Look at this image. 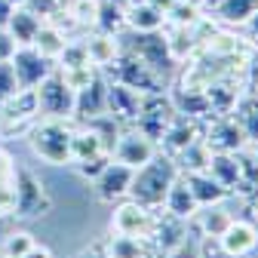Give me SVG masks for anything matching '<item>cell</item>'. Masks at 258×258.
Listing matches in <instances>:
<instances>
[{"label":"cell","mask_w":258,"mask_h":258,"mask_svg":"<svg viewBox=\"0 0 258 258\" xmlns=\"http://www.w3.org/2000/svg\"><path fill=\"white\" fill-rule=\"evenodd\" d=\"M175 175H178L175 160L169 154H163V151H157L145 166L136 169L133 184H129V200H136L139 206H145L151 212H160Z\"/></svg>","instance_id":"6da1fadb"},{"label":"cell","mask_w":258,"mask_h":258,"mask_svg":"<svg viewBox=\"0 0 258 258\" xmlns=\"http://www.w3.org/2000/svg\"><path fill=\"white\" fill-rule=\"evenodd\" d=\"M71 120H49L40 117L34 126L28 129V148L37 160L49 166H71Z\"/></svg>","instance_id":"7a4b0ae2"},{"label":"cell","mask_w":258,"mask_h":258,"mask_svg":"<svg viewBox=\"0 0 258 258\" xmlns=\"http://www.w3.org/2000/svg\"><path fill=\"white\" fill-rule=\"evenodd\" d=\"M102 74H105L108 80H117V83H123V86H129V89L142 92V95L169 89L163 74L154 71L151 64H145L136 52H129V49H120V55L108 64V68H102Z\"/></svg>","instance_id":"3957f363"},{"label":"cell","mask_w":258,"mask_h":258,"mask_svg":"<svg viewBox=\"0 0 258 258\" xmlns=\"http://www.w3.org/2000/svg\"><path fill=\"white\" fill-rule=\"evenodd\" d=\"M52 212V197L46 184L25 166H16V184H13V215L16 218H43Z\"/></svg>","instance_id":"277c9868"},{"label":"cell","mask_w":258,"mask_h":258,"mask_svg":"<svg viewBox=\"0 0 258 258\" xmlns=\"http://www.w3.org/2000/svg\"><path fill=\"white\" fill-rule=\"evenodd\" d=\"M37 92V108H40V117H49V120H71L74 123V99L77 92L68 86L58 71H52L46 80H40L34 86Z\"/></svg>","instance_id":"5b68a950"},{"label":"cell","mask_w":258,"mask_h":258,"mask_svg":"<svg viewBox=\"0 0 258 258\" xmlns=\"http://www.w3.org/2000/svg\"><path fill=\"white\" fill-rule=\"evenodd\" d=\"M178 117L172 99H169V89L163 92H151V95H142V108H139V117H136V129L142 136H148L151 142L160 145L163 133L169 129V123Z\"/></svg>","instance_id":"8992f818"},{"label":"cell","mask_w":258,"mask_h":258,"mask_svg":"<svg viewBox=\"0 0 258 258\" xmlns=\"http://www.w3.org/2000/svg\"><path fill=\"white\" fill-rule=\"evenodd\" d=\"M157 212L139 206L136 200H117L114 203V215H111V234H129V237H151L154 231Z\"/></svg>","instance_id":"52a82bcc"},{"label":"cell","mask_w":258,"mask_h":258,"mask_svg":"<svg viewBox=\"0 0 258 258\" xmlns=\"http://www.w3.org/2000/svg\"><path fill=\"white\" fill-rule=\"evenodd\" d=\"M10 61H13V71H16V80L22 89H34L40 80H46L55 71V61L40 55L34 46H16Z\"/></svg>","instance_id":"ba28073f"},{"label":"cell","mask_w":258,"mask_h":258,"mask_svg":"<svg viewBox=\"0 0 258 258\" xmlns=\"http://www.w3.org/2000/svg\"><path fill=\"white\" fill-rule=\"evenodd\" d=\"M203 142L209 145L212 154H237V151L249 148V142H246V136H243V129L237 126V120H234L231 114L206 120Z\"/></svg>","instance_id":"9c48e42d"},{"label":"cell","mask_w":258,"mask_h":258,"mask_svg":"<svg viewBox=\"0 0 258 258\" xmlns=\"http://www.w3.org/2000/svg\"><path fill=\"white\" fill-rule=\"evenodd\" d=\"M157 151H160L157 142H151L148 136H142L136 126H126L123 133H120V139H117V145H114V151H111V157L117 160V163L129 166V169H139V166L148 163Z\"/></svg>","instance_id":"30bf717a"},{"label":"cell","mask_w":258,"mask_h":258,"mask_svg":"<svg viewBox=\"0 0 258 258\" xmlns=\"http://www.w3.org/2000/svg\"><path fill=\"white\" fill-rule=\"evenodd\" d=\"M206 102L212 108V117H224V114H231L234 105L240 102V95L246 92V80H243V71H228V74H221L218 80H212L206 89Z\"/></svg>","instance_id":"8fae6325"},{"label":"cell","mask_w":258,"mask_h":258,"mask_svg":"<svg viewBox=\"0 0 258 258\" xmlns=\"http://www.w3.org/2000/svg\"><path fill=\"white\" fill-rule=\"evenodd\" d=\"M184 237H187V221H181V218L160 209L157 221H154V231L148 237V243L154 249V258H166L169 252H175L181 243H187Z\"/></svg>","instance_id":"7c38bea8"},{"label":"cell","mask_w":258,"mask_h":258,"mask_svg":"<svg viewBox=\"0 0 258 258\" xmlns=\"http://www.w3.org/2000/svg\"><path fill=\"white\" fill-rule=\"evenodd\" d=\"M133 175L136 169H129L123 163L111 157V163L92 178V187H95V197L102 203H117V200H126L129 197V184H133Z\"/></svg>","instance_id":"4fadbf2b"},{"label":"cell","mask_w":258,"mask_h":258,"mask_svg":"<svg viewBox=\"0 0 258 258\" xmlns=\"http://www.w3.org/2000/svg\"><path fill=\"white\" fill-rule=\"evenodd\" d=\"M203 129H206V120H197V117H184V114H178V117L169 123V129L163 133V139H160V145H157V148L175 160L184 148H190L197 139H203Z\"/></svg>","instance_id":"5bb4252c"},{"label":"cell","mask_w":258,"mask_h":258,"mask_svg":"<svg viewBox=\"0 0 258 258\" xmlns=\"http://www.w3.org/2000/svg\"><path fill=\"white\" fill-rule=\"evenodd\" d=\"M108 105V77L102 71H95V77L77 89V99H74V123H83V120H92L99 114H108L105 111Z\"/></svg>","instance_id":"9a60e30c"},{"label":"cell","mask_w":258,"mask_h":258,"mask_svg":"<svg viewBox=\"0 0 258 258\" xmlns=\"http://www.w3.org/2000/svg\"><path fill=\"white\" fill-rule=\"evenodd\" d=\"M139 108H142V92L129 89L117 80H108V105L105 111L126 129V126H136V117H139Z\"/></svg>","instance_id":"2e32d148"},{"label":"cell","mask_w":258,"mask_h":258,"mask_svg":"<svg viewBox=\"0 0 258 258\" xmlns=\"http://www.w3.org/2000/svg\"><path fill=\"white\" fill-rule=\"evenodd\" d=\"M224 249L231 252V258H252L258 252V224L246 215V218H234L221 234Z\"/></svg>","instance_id":"e0dca14e"},{"label":"cell","mask_w":258,"mask_h":258,"mask_svg":"<svg viewBox=\"0 0 258 258\" xmlns=\"http://www.w3.org/2000/svg\"><path fill=\"white\" fill-rule=\"evenodd\" d=\"M163 212H169V215H175L181 221H190L194 215L200 212V203H197V197H194V190H190V184H187V178L181 172L169 184V194L163 200Z\"/></svg>","instance_id":"ac0fdd59"},{"label":"cell","mask_w":258,"mask_h":258,"mask_svg":"<svg viewBox=\"0 0 258 258\" xmlns=\"http://www.w3.org/2000/svg\"><path fill=\"white\" fill-rule=\"evenodd\" d=\"M83 43H86V52H89V61L95 68H108V64L120 55V37L117 34H105V31H86L83 34Z\"/></svg>","instance_id":"d6986e66"},{"label":"cell","mask_w":258,"mask_h":258,"mask_svg":"<svg viewBox=\"0 0 258 258\" xmlns=\"http://www.w3.org/2000/svg\"><path fill=\"white\" fill-rule=\"evenodd\" d=\"M231 221H234V215L224 209V200H221L212 206H200V212L187 221V228H197L200 237H221Z\"/></svg>","instance_id":"ffe728a7"},{"label":"cell","mask_w":258,"mask_h":258,"mask_svg":"<svg viewBox=\"0 0 258 258\" xmlns=\"http://www.w3.org/2000/svg\"><path fill=\"white\" fill-rule=\"evenodd\" d=\"M206 172L228 190V197H237V190H240V157L237 154H212Z\"/></svg>","instance_id":"44dd1931"},{"label":"cell","mask_w":258,"mask_h":258,"mask_svg":"<svg viewBox=\"0 0 258 258\" xmlns=\"http://www.w3.org/2000/svg\"><path fill=\"white\" fill-rule=\"evenodd\" d=\"M231 117H234L237 126L243 129L249 148H258V92H243L240 102H237L234 111H231Z\"/></svg>","instance_id":"7402d4cb"},{"label":"cell","mask_w":258,"mask_h":258,"mask_svg":"<svg viewBox=\"0 0 258 258\" xmlns=\"http://www.w3.org/2000/svg\"><path fill=\"white\" fill-rule=\"evenodd\" d=\"M169 99L175 105L178 114L184 117H197V120H212V108L206 102V92L197 89H181V86H169Z\"/></svg>","instance_id":"603a6c76"},{"label":"cell","mask_w":258,"mask_h":258,"mask_svg":"<svg viewBox=\"0 0 258 258\" xmlns=\"http://www.w3.org/2000/svg\"><path fill=\"white\" fill-rule=\"evenodd\" d=\"M40 25L43 22L31 13L28 7H16L13 16H10V22H7V34L16 40V46H31L34 37H37V31H40Z\"/></svg>","instance_id":"cb8c5ba5"},{"label":"cell","mask_w":258,"mask_h":258,"mask_svg":"<svg viewBox=\"0 0 258 258\" xmlns=\"http://www.w3.org/2000/svg\"><path fill=\"white\" fill-rule=\"evenodd\" d=\"M99 154H108V148L99 139V133L89 129L86 123H77L71 129V163H77V160H89V157H99Z\"/></svg>","instance_id":"d4e9b609"},{"label":"cell","mask_w":258,"mask_h":258,"mask_svg":"<svg viewBox=\"0 0 258 258\" xmlns=\"http://www.w3.org/2000/svg\"><path fill=\"white\" fill-rule=\"evenodd\" d=\"M163 25H166V16L160 13L151 0H148V4H129L126 7V28L129 31L145 34V31H160Z\"/></svg>","instance_id":"484cf974"},{"label":"cell","mask_w":258,"mask_h":258,"mask_svg":"<svg viewBox=\"0 0 258 258\" xmlns=\"http://www.w3.org/2000/svg\"><path fill=\"white\" fill-rule=\"evenodd\" d=\"M108 258H154V249L145 237H129V234H111L105 237Z\"/></svg>","instance_id":"4316f807"},{"label":"cell","mask_w":258,"mask_h":258,"mask_svg":"<svg viewBox=\"0 0 258 258\" xmlns=\"http://www.w3.org/2000/svg\"><path fill=\"white\" fill-rule=\"evenodd\" d=\"M194 190V197H197L200 206H212V203H221V200H228V190H224L206 169L203 172H181Z\"/></svg>","instance_id":"83f0119b"},{"label":"cell","mask_w":258,"mask_h":258,"mask_svg":"<svg viewBox=\"0 0 258 258\" xmlns=\"http://www.w3.org/2000/svg\"><path fill=\"white\" fill-rule=\"evenodd\" d=\"M255 13H258V0H224L212 13V19L224 28H243Z\"/></svg>","instance_id":"f1b7e54d"},{"label":"cell","mask_w":258,"mask_h":258,"mask_svg":"<svg viewBox=\"0 0 258 258\" xmlns=\"http://www.w3.org/2000/svg\"><path fill=\"white\" fill-rule=\"evenodd\" d=\"M64 43H68V34H64V31L58 28V25H52V22H43L40 25V31H37V37H34V46L40 55H46V58H58V52L64 49Z\"/></svg>","instance_id":"f546056e"},{"label":"cell","mask_w":258,"mask_h":258,"mask_svg":"<svg viewBox=\"0 0 258 258\" xmlns=\"http://www.w3.org/2000/svg\"><path fill=\"white\" fill-rule=\"evenodd\" d=\"M209 160H212L209 145L203 139H197L190 148H184L175 157V166H178V172H203V169H209Z\"/></svg>","instance_id":"4dcf8cb0"},{"label":"cell","mask_w":258,"mask_h":258,"mask_svg":"<svg viewBox=\"0 0 258 258\" xmlns=\"http://www.w3.org/2000/svg\"><path fill=\"white\" fill-rule=\"evenodd\" d=\"M55 68H58V71H71V68H95V64L89 61V52H86L83 37H68L64 49H61L58 58H55Z\"/></svg>","instance_id":"1f68e13d"},{"label":"cell","mask_w":258,"mask_h":258,"mask_svg":"<svg viewBox=\"0 0 258 258\" xmlns=\"http://www.w3.org/2000/svg\"><path fill=\"white\" fill-rule=\"evenodd\" d=\"M34 246H37V240H34V234H31V231L13 228L4 240H0V258H22V255H28Z\"/></svg>","instance_id":"d6a6232c"},{"label":"cell","mask_w":258,"mask_h":258,"mask_svg":"<svg viewBox=\"0 0 258 258\" xmlns=\"http://www.w3.org/2000/svg\"><path fill=\"white\" fill-rule=\"evenodd\" d=\"M95 31H105V34H120V31H126V7L102 0L99 4V19H95Z\"/></svg>","instance_id":"836d02e7"},{"label":"cell","mask_w":258,"mask_h":258,"mask_svg":"<svg viewBox=\"0 0 258 258\" xmlns=\"http://www.w3.org/2000/svg\"><path fill=\"white\" fill-rule=\"evenodd\" d=\"M99 4L102 0H68V19L80 28V31H92L95 28V19H99Z\"/></svg>","instance_id":"e575fe53"},{"label":"cell","mask_w":258,"mask_h":258,"mask_svg":"<svg viewBox=\"0 0 258 258\" xmlns=\"http://www.w3.org/2000/svg\"><path fill=\"white\" fill-rule=\"evenodd\" d=\"M13 184H16V160L0 148V212H13Z\"/></svg>","instance_id":"d590c367"},{"label":"cell","mask_w":258,"mask_h":258,"mask_svg":"<svg viewBox=\"0 0 258 258\" xmlns=\"http://www.w3.org/2000/svg\"><path fill=\"white\" fill-rule=\"evenodd\" d=\"M203 16H206V13H203L197 4H187V0H172V7L166 10V25H184V28H190V25H197Z\"/></svg>","instance_id":"8d00e7d4"},{"label":"cell","mask_w":258,"mask_h":258,"mask_svg":"<svg viewBox=\"0 0 258 258\" xmlns=\"http://www.w3.org/2000/svg\"><path fill=\"white\" fill-rule=\"evenodd\" d=\"M25 7L34 13L40 22H52L64 13V7H68V0H25Z\"/></svg>","instance_id":"74e56055"},{"label":"cell","mask_w":258,"mask_h":258,"mask_svg":"<svg viewBox=\"0 0 258 258\" xmlns=\"http://www.w3.org/2000/svg\"><path fill=\"white\" fill-rule=\"evenodd\" d=\"M108 163H111V154H99V157H89V160H77V163H71V166L77 169V175H80V178L92 181V178L99 175Z\"/></svg>","instance_id":"f35d334b"},{"label":"cell","mask_w":258,"mask_h":258,"mask_svg":"<svg viewBox=\"0 0 258 258\" xmlns=\"http://www.w3.org/2000/svg\"><path fill=\"white\" fill-rule=\"evenodd\" d=\"M19 89H22V86H19V80H16L13 61H10V58H4V61H0V102L13 99V95H16Z\"/></svg>","instance_id":"ab89813d"},{"label":"cell","mask_w":258,"mask_h":258,"mask_svg":"<svg viewBox=\"0 0 258 258\" xmlns=\"http://www.w3.org/2000/svg\"><path fill=\"white\" fill-rule=\"evenodd\" d=\"M197 255H200V258H231V252L224 249L221 237H200V243H197Z\"/></svg>","instance_id":"60d3db41"},{"label":"cell","mask_w":258,"mask_h":258,"mask_svg":"<svg viewBox=\"0 0 258 258\" xmlns=\"http://www.w3.org/2000/svg\"><path fill=\"white\" fill-rule=\"evenodd\" d=\"M243 80H246V92H258V43H252V49L246 55Z\"/></svg>","instance_id":"b9f144b4"},{"label":"cell","mask_w":258,"mask_h":258,"mask_svg":"<svg viewBox=\"0 0 258 258\" xmlns=\"http://www.w3.org/2000/svg\"><path fill=\"white\" fill-rule=\"evenodd\" d=\"M74 258H108V243H105V240H95V243L83 246Z\"/></svg>","instance_id":"7bdbcfd3"},{"label":"cell","mask_w":258,"mask_h":258,"mask_svg":"<svg viewBox=\"0 0 258 258\" xmlns=\"http://www.w3.org/2000/svg\"><path fill=\"white\" fill-rule=\"evenodd\" d=\"M13 49H16V40L7 34V28H0V61L10 58V55H13Z\"/></svg>","instance_id":"ee69618b"},{"label":"cell","mask_w":258,"mask_h":258,"mask_svg":"<svg viewBox=\"0 0 258 258\" xmlns=\"http://www.w3.org/2000/svg\"><path fill=\"white\" fill-rule=\"evenodd\" d=\"M16 221H19V218H16L13 212H0V240H4V237L13 231V228H19Z\"/></svg>","instance_id":"f6af8a7d"},{"label":"cell","mask_w":258,"mask_h":258,"mask_svg":"<svg viewBox=\"0 0 258 258\" xmlns=\"http://www.w3.org/2000/svg\"><path fill=\"white\" fill-rule=\"evenodd\" d=\"M243 34H246L252 43H258V13H255V16H252V19L243 25Z\"/></svg>","instance_id":"bcb514c9"},{"label":"cell","mask_w":258,"mask_h":258,"mask_svg":"<svg viewBox=\"0 0 258 258\" xmlns=\"http://www.w3.org/2000/svg\"><path fill=\"white\" fill-rule=\"evenodd\" d=\"M166 258H200V255H197V249H190L187 243H181V246H178L175 252H169Z\"/></svg>","instance_id":"7dc6e473"},{"label":"cell","mask_w":258,"mask_h":258,"mask_svg":"<svg viewBox=\"0 0 258 258\" xmlns=\"http://www.w3.org/2000/svg\"><path fill=\"white\" fill-rule=\"evenodd\" d=\"M13 4H7V0H0V28H7V22H10V16H13Z\"/></svg>","instance_id":"c3c4849f"},{"label":"cell","mask_w":258,"mask_h":258,"mask_svg":"<svg viewBox=\"0 0 258 258\" xmlns=\"http://www.w3.org/2000/svg\"><path fill=\"white\" fill-rule=\"evenodd\" d=\"M22 258H52V252L46 249V246H34L28 255H22Z\"/></svg>","instance_id":"681fc988"},{"label":"cell","mask_w":258,"mask_h":258,"mask_svg":"<svg viewBox=\"0 0 258 258\" xmlns=\"http://www.w3.org/2000/svg\"><path fill=\"white\" fill-rule=\"evenodd\" d=\"M221 4H224V0H200V10H203L206 16H212V13H215Z\"/></svg>","instance_id":"f907efd6"},{"label":"cell","mask_w":258,"mask_h":258,"mask_svg":"<svg viewBox=\"0 0 258 258\" xmlns=\"http://www.w3.org/2000/svg\"><path fill=\"white\" fill-rule=\"evenodd\" d=\"M249 200H252V206H255V218H252V221L258 224V187H255V194H252V197H249Z\"/></svg>","instance_id":"816d5d0a"},{"label":"cell","mask_w":258,"mask_h":258,"mask_svg":"<svg viewBox=\"0 0 258 258\" xmlns=\"http://www.w3.org/2000/svg\"><path fill=\"white\" fill-rule=\"evenodd\" d=\"M7 4H13V7H25V0H7Z\"/></svg>","instance_id":"f5cc1de1"},{"label":"cell","mask_w":258,"mask_h":258,"mask_svg":"<svg viewBox=\"0 0 258 258\" xmlns=\"http://www.w3.org/2000/svg\"><path fill=\"white\" fill-rule=\"evenodd\" d=\"M129 4H148V0H126V7H129Z\"/></svg>","instance_id":"db71d44e"},{"label":"cell","mask_w":258,"mask_h":258,"mask_svg":"<svg viewBox=\"0 0 258 258\" xmlns=\"http://www.w3.org/2000/svg\"><path fill=\"white\" fill-rule=\"evenodd\" d=\"M111 4H117V7H126V0H111Z\"/></svg>","instance_id":"11a10c76"},{"label":"cell","mask_w":258,"mask_h":258,"mask_svg":"<svg viewBox=\"0 0 258 258\" xmlns=\"http://www.w3.org/2000/svg\"><path fill=\"white\" fill-rule=\"evenodd\" d=\"M187 4H197V7H200V0H187Z\"/></svg>","instance_id":"9f6ffc18"}]
</instances>
